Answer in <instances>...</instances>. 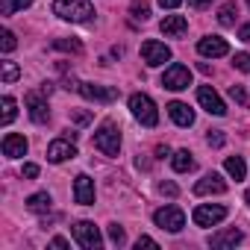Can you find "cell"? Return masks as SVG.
I'll use <instances>...</instances> for the list:
<instances>
[{"label": "cell", "instance_id": "1", "mask_svg": "<svg viewBox=\"0 0 250 250\" xmlns=\"http://www.w3.org/2000/svg\"><path fill=\"white\" fill-rule=\"evenodd\" d=\"M53 12L65 21H77V24H85L91 21L94 15V6L88 3V0H56L53 3Z\"/></svg>", "mask_w": 250, "mask_h": 250}, {"label": "cell", "instance_id": "2", "mask_svg": "<svg viewBox=\"0 0 250 250\" xmlns=\"http://www.w3.org/2000/svg\"><path fill=\"white\" fill-rule=\"evenodd\" d=\"M94 147L100 153H106V156H118V150H121V133H118V127H115L112 121L100 124V130L94 133Z\"/></svg>", "mask_w": 250, "mask_h": 250}, {"label": "cell", "instance_id": "3", "mask_svg": "<svg viewBox=\"0 0 250 250\" xmlns=\"http://www.w3.org/2000/svg\"><path fill=\"white\" fill-rule=\"evenodd\" d=\"M130 112H133L136 121L145 124V127H156V124H159L156 103H153L147 94H133V97H130Z\"/></svg>", "mask_w": 250, "mask_h": 250}, {"label": "cell", "instance_id": "4", "mask_svg": "<svg viewBox=\"0 0 250 250\" xmlns=\"http://www.w3.org/2000/svg\"><path fill=\"white\" fill-rule=\"evenodd\" d=\"M153 221H156V227H162L168 232H180L186 227V215H183L180 206H162V209H156Z\"/></svg>", "mask_w": 250, "mask_h": 250}, {"label": "cell", "instance_id": "5", "mask_svg": "<svg viewBox=\"0 0 250 250\" xmlns=\"http://www.w3.org/2000/svg\"><path fill=\"white\" fill-rule=\"evenodd\" d=\"M142 59H145V65L159 68V65H165V62L171 59V47L162 44V42H156V39H147V42L142 44Z\"/></svg>", "mask_w": 250, "mask_h": 250}, {"label": "cell", "instance_id": "6", "mask_svg": "<svg viewBox=\"0 0 250 250\" xmlns=\"http://www.w3.org/2000/svg\"><path fill=\"white\" fill-rule=\"evenodd\" d=\"M74 238H77V244L85 247V250H97V247L103 244L100 229H97L91 221H77V224H74Z\"/></svg>", "mask_w": 250, "mask_h": 250}, {"label": "cell", "instance_id": "7", "mask_svg": "<svg viewBox=\"0 0 250 250\" xmlns=\"http://www.w3.org/2000/svg\"><path fill=\"white\" fill-rule=\"evenodd\" d=\"M162 85H165L168 91H183V88L191 85V71H188L186 65H171V68L162 74Z\"/></svg>", "mask_w": 250, "mask_h": 250}, {"label": "cell", "instance_id": "8", "mask_svg": "<svg viewBox=\"0 0 250 250\" xmlns=\"http://www.w3.org/2000/svg\"><path fill=\"white\" fill-rule=\"evenodd\" d=\"M85 100H94V103H112V100H118V88H112V85H94V83H80V88H77Z\"/></svg>", "mask_w": 250, "mask_h": 250}, {"label": "cell", "instance_id": "9", "mask_svg": "<svg viewBox=\"0 0 250 250\" xmlns=\"http://www.w3.org/2000/svg\"><path fill=\"white\" fill-rule=\"evenodd\" d=\"M197 100H200V106H203L209 115H224V112H227L224 100L215 94V88H212V85H200V88H197Z\"/></svg>", "mask_w": 250, "mask_h": 250}, {"label": "cell", "instance_id": "10", "mask_svg": "<svg viewBox=\"0 0 250 250\" xmlns=\"http://www.w3.org/2000/svg\"><path fill=\"white\" fill-rule=\"evenodd\" d=\"M227 218V209L224 206H197L194 209V224L197 227H215Z\"/></svg>", "mask_w": 250, "mask_h": 250}, {"label": "cell", "instance_id": "11", "mask_svg": "<svg viewBox=\"0 0 250 250\" xmlns=\"http://www.w3.org/2000/svg\"><path fill=\"white\" fill-rule=\"evenodd\" d=\"M197 53H200V56H212V59H215V56H227V53H229V44H227L221 36H206V39L197 42Z\"/></svg>", "mask_w": 250, "mask_h": 250}, {"label": "cell", "instance_id": "12", "mask_svg": "<svg viewBox=\"0 0 250 250\" xmlns=\"http://www.w3.org/2000/svg\"><path fill=\"white\" fill-rule=\"evenodd\" d=\"M74 156H77V147H74L71 139H56L47 147V159L50 162H65V159H74Z\"/></svg>", "mask_w": 250, "mask_h": 250}, {"label": "cell", "instance_id": "13", "mask_svg": "<svg viewBox=\"0 0 250 250\" xmlns=\"http://www.w3.org/2000/svg\"><path fill=\"white\" fill-rule=\"evenodd\" d=\"M74 200L80 206H91L94 203V180L91 177H85V174L77 177V183H74Z\"/></svg>", "mask_w": 250, "mask_h": 250}, {"label": "cell", "instance_id": "14", "mask_svg": "<svg viewBox=\"0 0 250 250\" xmlns=\"http://www.w3.org/2000/svg\"><path fill=\"white\" fill-rule=\"evenodd\" d=\"M27 109H30V118H33L36 124H47V121H50V109H47V103H44L42 94L30 91V94H27Z\"/></svg>", "mask_w": 250, "mask_h": 250}, {"label": "cell", "instance_id": "15", "mask_svg": "<svg viewBox=\"0 0 250 250\" xmlns=\"http://www.w3.org/2000/svg\"><path fill=\"white\" fill-rule=\"evenodd\" d=\"M24 153H27V139L18 136V133H6V136H3V156L18 159V156H24Z\"/></svg>", "mask_w": 250, "mask_h": 250}, {"label": "cell", "instance_id": "16", "mask_svg": "<svg viewBox=\"0 0 250 250\" xmlns=\"http://www.w3.org/2000/svg\"><path fill=\"white\" fill-rule=\"evenodd\" d=\"M227 191V183L218 177V174H206L197 186H194V194H224Z\"/></svg>", "mask_w": 250, "mask_h": 250}, {"label": "cell", "instance_id": "17", "mask_svg": "<svg viewBox=\"0 0 250 250\" xmlns=\"http://www.w3.org/2000/svg\"><path fill=\"white\" fill-rule=\"evenodd\" d=\"M168 115L174 118V124H180V127H191V124H194V112L186 103H180V100L168 103Z\"/></svg>", "mask_w": 250, "mask_h": 250}, {"label": "cell", "instance_id": "18", "mask_svg": "<svg viewBox=\"0 0 250 250\" xmlns=\"http://www.w3.org/2000/svg\"><path fill=\"white\" fill-rule=\"evenodd\" d=\"M159 30H162L165 36H174V39H177V36H183V33L188 30V21H186L183 15H168V18L159 24Z\"/></svg>", "mask_w": 250, "mask_h": 250}, {"label": "cell", "instance_id": "19", "mask_svg": "<svg viewBox=\"0 0 250 250\" xmlns=\"http://www.w3.org/2000/svg\"><path fill=\"white\" fill-rule=\"evenodd\" d=\"M238 241H241V229H235V227H232V229H221V232H215V235L209 238L212 247H235Z\"/></svg>", "mask_w": 250, "mask_h": 250}, {"label": "cell", "instance_id": "20", "mask_svg": "<svg viewBox=\"0 0 250 250\" xmlns=\"http://www.w3.org/2000/svg\"><path fill=\"white\" fill-rule=\"evenodd\" d=\"M50 206H53V200H50V194H47V191H39V194H33V197L27 200V209H30V212H36V215L50 212Z\"/></svg>", "mask_w": 250, "mask_h": 250}, {"label": "cell", "instance_id": "21", "mask_svg": "<svg viewBox=\"0 0 250 250\" xmlns=\"http://www.w3.org/2000/svg\"><path fill=\"white\" fill-rule=\"evenodd\" d=\"M171 165H174L177 174H188V171H194V159H191L188 150H177L174 159H171Z\"/></svg>", "mask_w": 250, "mask_h": 250}, {"label": "cell", "instance_id": "22", "mask_svg": "<svg viewBox=\"0 0 250 250\" xmlns=\"http://www.w3.org/2000/svg\"><path fill=\"white\" fill-rule=\"evenodd\" d=\"M224 168H227V174L238 183V180H244V174H247V168H244V159L241 156H229L227 162H224Z\"/></svg>", "mask_w": 250, "mask_h": 250}, {"label": "cell", "instance_id": "23", "mask_svg": "<svg viewBox=\"0 0 250 250\" xmlns=\"http://www.w3.org/2000/svg\"><path fill=\"white\" fill-rule=\"evenodd\" d=\"M235 15H238L235 3H224V6H221V12H218V21H221V27H232V24H235Z\"/></svg>", "mask_w": 250, "mask_h": 250}, {"label": "cell", "instance_id": "24", "mask_svg": "<svg viewBox=\"0 0 250 250\" xmlns=\"http://www.w3.org/2000/svg\"><path fill=\"white\" fill-rule=\"evenodd\" d=\"M53 47L56 50H65V53H83V42L80 39H56Z\"/></svg>", "mask_w": 250, "mask_h": 250}, {"label": "cell", "instance_id": "25", "mask_svg": "<svg viewBox=\"0 0 250 250\" xmlns=\"http://www.w3.org/2000/svg\"><path fill=\"white\" fill-rule=\"evenodd\" d=\"M33 3V0H0V12L3 15H12V12H18V9H27Z\"/></svg>", "mask_w": 250, "mask_h": 250}, {"label": "cell", "instance_id": "26", "mask_svg": "<svg viewBox=\"0 0 250 250\" xmlns=\"http://www.w3.org/2000/svg\"><path fill=\"white\" fill-rule=\"evenodd\" d=\"M130 12H133V18H136V21H147V18H150V6L145 3V0H142V3L136 0V3L130 6Z\"/></svg>", "mask_w": 250, "mask_h": 250}, {"label": "cell", "instance_id": "27", "mask_svg": "<svg viewBox=\"0 0 250 250\" xmlns=\"http://www.w3.org/2000/svg\"><path fill=\"white\" fill-rule=\"evenodd\" d=\"M18 77H21L18 65H15V62H3V83H6V85H12Z\"/></svg>", "mask_w": 250, "mask_h": 250}, {"label": "cell", "instance_id": "28", "mask_svg": "<svg viewBox=\"0 0 250 250\" xmlns=\"http://www.w3.org/2000/svg\"><path fill=\"white\" fill-rule=\"evenodd\" d=\"M15 33L12 30H3V33H0V47H3V53H12L15 50Z\"/></svg>", "mask_w": 250, "mask_h": 250}, {"label": "cell", "instance_id": "29", "mask_svg": "<svg viewBox=\"0 0 250 250\" xmlns=\"http://www.w3.org/2000/svg\"><path fill=\"white\" fill-rule=\"evenodd\" d=\"M3 124H12L15 121V100L12 97H3V115H0Z\"/></svg>", "mask_w": 250, "mask_h": 250}, {"label": "cell", "instance_id": "30", "mask_svg": "<svg viewBox=\"0 0 250 250\" xmlns=\"http://www.w3.org/2000/svg\"><path fill=\"white\" fill-rule=\"evenodd\" d=\"M232 65H235L238 71L250 74V53H235V56H232Z\"/></svg>", "mask_w": 250, "mask_h": 250}, {"label": "cell", "instance_id": "31", "mask_svg": "<svg viewBox=\"0 0 250 250\" xmlns=\"http://www.w3.org/2000/svg\"><path fill=\"white\" fill-rule=\"evenodd\" d=\"M109 238H112V244H124V241H127V235H124V227H118V224H112L109 227Z\"/></svg>", "mask_w": 250, "mask_h": 250}, {"label": "cell", "instance_id": "32", "mask_svg": "<svg viewBox=\"0 0 250 250\" xmlns=\"http://www.w3.org/2000/svg\"><path fill=\"white\" fill-rule=\"evenodd\" d=\"M229 97H232L238 106H247V94H244V88H241V85H229Z\"/></svg>", "mask_w": 250, "mask_h": 250}, {"label": "cell", "instance_id": "33", "mask_svg": "<svg viewBox=\"0 0 250 250\" xmlns=\"http://www.w3.org/2000/svg\"><path fill=\"white\" fill-rule=\"evenodd\" d=\"M209 145H212V147H221V145H224V133H221V130H212V133H209Z\"/></svg>", "mask_w": 250, "mask_h": 250}, {"label": "cell", "instance_id": "34", "mask_svg": "<svg viewBox=\"0 0 250 250\" xmlns=\"http://www.w3.org/2000/svg\"><path fill=\"white\" fill-rule=\"evenodd\" d=\"M21 174H24V177H30V180H36V177H39V165H33V162H27Z\"/></svg>", "mask_w": 250, "mask_h": 250}, {"label": "cell", "instance_id": "35", "mask_svg": "<svg viewBox=\"0 0 250 250\" xmlns=\"http://www.w3.org/2000/svg\"><path fill=\"white\" fill-rule=\"evenodd\" d=\"M159 191H162V194H168V197H177V186H174V183H162V186H159Z\"/></svg>", "mask_w": 250, "mask_h": 250}, {"label": "cell", "instance_id": "36", "mask_svg": "<svg viewBox=\"0 0 250 250\" xmlns=\"http://www.w3.org/2000/svg\"><path fill=\"white\" fill-rule=\"evenodd\" d=\"M71 118H74L77 124H88V121H91V115H88V112H71Z\"/></svg>", "mask_w": 250, "mask_h": 250}, {"label": "cell", "instance_id": "37", "mask_svg": "<svg viewBox=\"0 0 250 250\" xmlns=\"http://www.w3.org/2000/svg\"><path fill=\"white\" fill-rule=\"evenodd\" d=\"M136 247H139V250H142V247H159V244H156V241H153V238H147V235H142V238H139V241H136Z\"/></svg>", "mask_w": 250, "mask_h": 250}, {"label": "cell", "instance_id": "38", "mask_svg": "<svg viewBox=\"0 0 250 250\" xmlns=\"http://www.w3.org/2000/svg\"><path fill=\"white\" fill-rule=\"evenodd\" d=\"M180 3H183V0H159V6H162V9H177Z\"/></svg>", "mask_w": 250, "mask_h": 250}, {"label": "cell", "instance_id": "39", "mask_svg": "<svg viewBox=\"0 0 250 250\" xmlns=\"http://www.w3.org/2000/svg\"><path fill=\"white\" fill-rule=\"evenodd\" d=\"M238 39H241V42H250V24H244V27L238 30Z\"/></svg>", "mask_w": 250, "mask_h": 250}, {"label": "cell", "instance_id": "40", "mask_svg": "<svg viewBox=\"0 0 250 250\" xmlns=\"http://www.w3.org/2000/svg\"><path fill=\"white\" fill-rule=\"evenodd\" d=\"M50 244H53V247H59V250H65V247H68V241H65V238H62V235H56V238H53V241H50Z\"/></svg>", "mask_w": 250, "mask_h": 250}, {"label": "cell", "instance_id": "41", "mask_svg": "<svg viewBox=\"0 0 250 250\" xmlns=\"http://www.w3.org/2000/svg\"><path fill=\"white\" fill-rule=\"evenodd\" d=\"M188 3H191V6H197V9H203V6H209V3H212V0H188Z\"/></svg>", "mask_w": 250, "mask_h": 250}, {"label": "cell", "instance_id": "42", "mask_svg": "<svg viewBox=\"0 0 250 250\" xmlns=\"http://www.w3.org/2000/svg\"><path fill=\"white\" fill-rule=\"evenodd\" d=\"M244 197H247V203H250V188H247V194H244Z\"/></svg>", "mask_w": 250, "mask_h": 250}, {"label": "cell", "instance_id": "43", "mask_svg": "<svg viewBox=\"0 0 250 250\" xmlns=\"http://www.w3.org/2000/svg\"><path fill=\"white\" fill-rule=\"evenodd\" d=\"M247 3H250V0H247Z\"/></svg>", "mask_w": 250, "mask_h": 250}]
</instances>
